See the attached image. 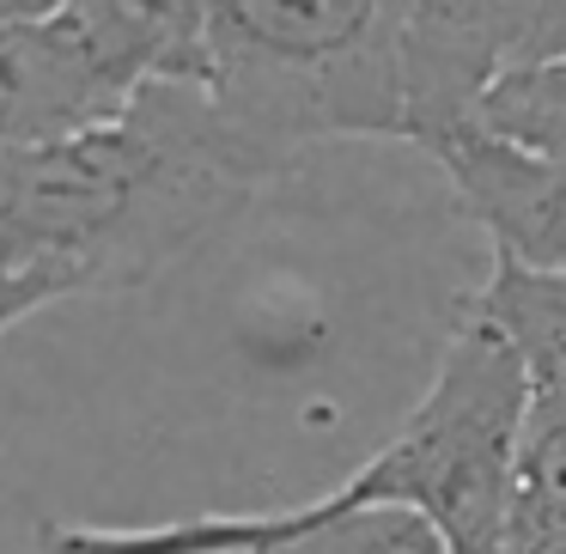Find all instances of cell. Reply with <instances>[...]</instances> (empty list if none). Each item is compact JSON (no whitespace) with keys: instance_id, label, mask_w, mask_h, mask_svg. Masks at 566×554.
<instances>
[{"instance_id":"cell-4","label":"cell","mask_w":566,"mask_h":554,"mask_svg":"<svg viewBox=\"0 0 566 554\" xmlns=\"http://www.w3.org/2000/svg\"><path fill=\"white\" fill-rule=\"evenodd\" d=\"M38 554H451V548L408 505H335L329 493H311V500L293 505L201 512L140 530L43 524Z\"/></svg>"},{"instance_id":"cell-6","label":"cell","mask_w":566,"mask_h":554,"mask_svg":"<svg viewBox=\"0 0 566 554\" xmlns=\"http://www.w3.org/2000/svg\"><path fill=\"white\" fill-rule=\"evenodd\" d=\"M457 208L488 232L493 262L524 274H566V153L517 147L488 128H457L432 140Z\"/></svg>"},{"instance_id":"cell-3","label":"cell","mask_w":566,"mask_h":554,"mask_svg":"<svg viewBox=\"0 0 566 554\" xmlns=\"http://www.w3.org/2000/svg\"><path fill=\"white\" fill-rule=\"evenodd\" d=\"M524 408L530 366L517 347L488 317L457 305L432 384L408 420L323 493L335 505H408L439 530L451 554H500Z\"/></svg>"},{"instance_id":"cell-5","label":"cell","mask_w":566,"mask_h":554,"mask_svg":"<svg viewBox=\"0 0 566 554\" xmlns=\"http://www.w3.org/2000/svg\"><path fill=\"white\" fill-rule=\"evenodd\" d=\"M402 116L415 147L469 128L488 86L517 62V0H390Z\"/></svg>"},{"instance_id":"cell-2","label":"cell","mask_w":566,"mask_h":554,"mask_svg":"<svg viewBox=\"0 0 566 554\" xmlns=\"http://www.w3.org/2000/svg\"><path fill=\"white\" fill-rule=\"evenodd\" d=\"M196 86L262 184L329 140L408 135L390 0H220Z\"/></svg>"},{"instance_id":"cell-7","label":"cell","mask_w":566,"mask_h":554,"mask_svg":"<svg viewBox=\"0 0 566 554\" xmlns=\"http://www.w3.org/2000/svg\"><path fill=\"white\" fill-rule=\"evenodd\" d=\"M135 92L74 13L0 25V153L86 135L123 116Z\"/></svg>"},{"instance_id":"cell-12","label":"cell","mask_w":566,"mask_h":554,"mask_svg":"<svg viewBox=\"0 0 566 554\" xmlns=\"http://www.w3.org/2000/svg\"><path fill=\"white\" fill-rule=\"evenodd\" d=\"M542 55H566V0H517V62Z\"/></svg>"},{"instance_id":"cell-13","label":"cell","mask_w":566,"mask_h":554,"mask_svg":"<svg viewBox=\"0 0 566 554\" xmlns=\"http://www.w3.org/2000/svg\"><path fill=\"white\" fill-rule=\"evenodd\" d=\"M62 305V286L43 281V274H19V269H0V335L19 330L25 317Z\"/></svg>"},{"instance_id":"cell-9","label":"cell","mask_w":566,"mask_h":554,"mask_svg":"<svg viewBox=\"0 0 566 554\" xmlns=\"http://www.w3.org/2000/svg\"><path fill=\"white\" fill-rule=\"evenodd\" d=\"M463 305L517 347L530 384H566V274H524L493 262Z\"/></svg>"},{"instance_id":"cell-10","label":"cell","mask_w":566,"mask_h":554,"mask_svg":"<svg viewBox=\"0 0 566 554\" xmlns=\"http://www.w3.org/2000/svg\"><path fill=\"white\" fill-rule=\"evenodd\" d=\"M566 530V384H530V408L517 427L512 463V536H554Z\"/></svg>"},{"instance_id":"cell-11","label":"cell","mask_w":566,"mask_h":554,"mask_svg":"<svg viewBox=\"0 0 566 554\" xmlns=\"http://www.w3.org/2000/svg\"><path fill=\"white\" fill-rule=\"evenodd\" d=\"M488 135H505L517 147L566 153V55H542V62H517L488 86V98L469 116Z\"/></svg>"},{"instance_id":"cell-1","label":"cell","mask_w":566,"mask_h":554,"mask_svg":"<svg viewBox=\"0 0 566 554\" xmlns=\"http://www.w3.org/2000/svg\"><path fill=\"white\" fill-rule=\"evenodd\" d=\"M196 80H147L123 116L0 153V269L123 293L196 257L262 196Z\"/></svg>"},{"instance_id":"cell-8","label":"cell","mask_w":566,"mask_h":554,"mask_svg":"<svg viewBox=\"0 0 566 554\" xmlns=\"http://www.w3.org/2000/svg\"><path fill=\"white\" fill-rule=\"evenodd\" d=\"M213 7L220 0H74L67 13L86 25V38L135 86H147V80H201L208 74Z\"/></svg>"}]
</instances>
